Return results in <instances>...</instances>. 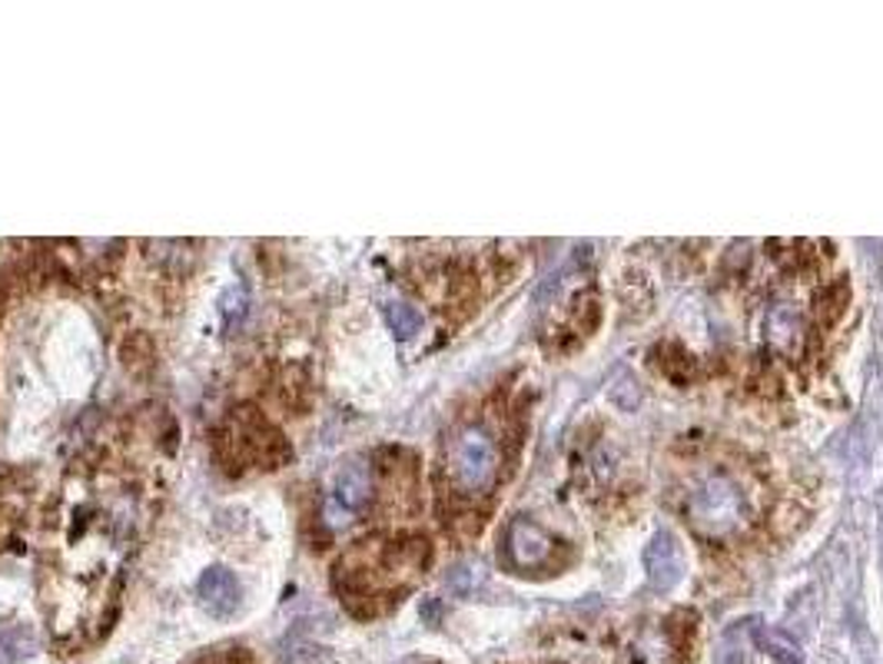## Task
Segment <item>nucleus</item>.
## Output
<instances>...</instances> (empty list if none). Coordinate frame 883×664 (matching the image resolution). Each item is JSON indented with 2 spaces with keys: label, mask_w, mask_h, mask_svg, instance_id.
I'll list each match as a JSON object with an SVG mask.
<instances>
[{
  "label": "nucleus",
  "mask_w": 883,
  "mask_h": 664,
  "mask_svg": "<svg viewBox=\"0 0 883 664\" xmlns=\"http://www.w3.org/2000/svg\"><path fill=\"white\" fill-rule=\"evenodd\" d=\"M687 521L704 538H727L747 521V498L724 471H707L687 491Z\"/></svg>",
  "instance_id": "f257e3e1"
},
{
  "label": "nucleus",
  "mask_w": 883,
  "mask_h": 664,
  "mask_svg": "<svg viewBox=\"0 0 883 664\" xmlns=\"http://www.w3.org/2000/svg\"><path fill=\"white\" fill-rule=\"evenodd\" d=\"M448 471L451 481L468 491L481 495L495 485L498 475V442L485 425H465L448 448Z\"/></svg>",
  "instance_id": "f03ea898"
},
{
  "label": "nucleus",
  "mask_w": 883,
  "mask_h": 664,
  "mask_svg": "<svg viewBox=\"0 0 883 664\" xmlns=\"http://www.w3.org/2000/svg\"><path fill=\"white\" fill-rule=\"evenodd\" d=\"M558 541L548 535V528H541L531 518H515L508 525L505 535V551H508V564L521 574H534L538 568H544L554 554Z\"/></svg>",
  "instance_id": "7ed1b4c3"
},
{
  "label": "nucleus",
  "mask_w": 883,
  "mask_h": 664,
  "mask_svg": "<svg viewBox=\"0 0 883 664\" xmlns=\"http://www.w3.org/2000/svg\"><path fill=\"white\" fill-rule=\"evenodd\" d=\"M644 574L654 591H671L684 574V554L671 531H657L644 548Z\"/></svg>",
  "instance_id": "20e7f679"
},
{
  "label": "nucleus",
  "mask_w": 883,
  "mask_h": 664,
  "mask_svg": "<svg viewBox=\"0 0 883 664\" xmlns=\"http://www.w3.org/2000/svg\"><path fill=\"white\" fill-rule=\"evenodd\" d=\"M763 335L770 342L773 352L787 355V359H797L803 352V312L793 305V302H773L763 315Z\"/></svg>",
  "instance_id": "39448f33"
},
{
  "label": "nucleus",
  "mask_w": 883,
  "mask_h": 664,
  "mask_svg": "<svg viewBox=\"0 0 883 664\" xmlns=\"http://www.w3.org/2000/svg\"><path fill=\"white\" fill-rule=\"evenodd\" d=\"M199 601H202V608L212 614V618H229L236 608H239V581H236V574L229 571V568H222V564H212V568H206L202 571V578H199Z\"/></svg>",
  "instance_id": "423d86ee"
},
{
  "label": "nucleus",
  "mask_w": 883,
  "mask_h": 664,
  "mask_svg": "<svg viewBox=\"0 0 883 664\" xmlns=\"http://www.w3.org/2000/svg\"><path fill=\"white\" fill-rule=\"evenodd\" d=\"M332 491H335V501H339L345 511H359V508H365V501H368V495H372V471H368V465H365V461H349V465H342V468L335 471V485H332Z\"/></svg>",
  "instance_id": "0eeeda50"
},
{
  "label": "nucleus",
  "mask_w": 883,
  "mask_h": 664,
  "mask_svg": "<svg viewBox=\"0 0 883 664\" xmlns=\"http://www.w3.org/2000/svg\"><path fill=\"white\" fill-rule=\"evenodd\" d=\"M385 322L395 332V339H412L422 329V312L408 302H388L385 305Z\"/></svg>",
  "instance_id": "6e6552de"
},
{
  "label": "nucleus",
  "mask_w": 883,
  "mask_h": 664,
  "mask_svg": "<svg viewBox=\"0 0 883 664\" xmlns=\"http://www.w3.org/2000/svg\"><path fill=\"white\" fill-rule=\"evenodd\" d=\"M747 621H740L737 627H730V634L720 644V664H750V641H744V627Z\"/></svg>",
  "instance_id": "1a4fd4ad"
},
{
  "label": "nucleus",
  "mask_w": 883,
  "mask_h": 664,
  "mask_svg": "<svg viewBox=\"0 0 883 664\" xmlns=\"http://www.w3.org/2000/svg\"><path fill=\"white\" fill-rule=\"evenodd\" d=\"M763 647H770V654L783 664H797L800 661V647L793 637H787L783 631H767L763 634Z\"/></svg>",
  "instance_id": "9d476101"
}]
</instances>
